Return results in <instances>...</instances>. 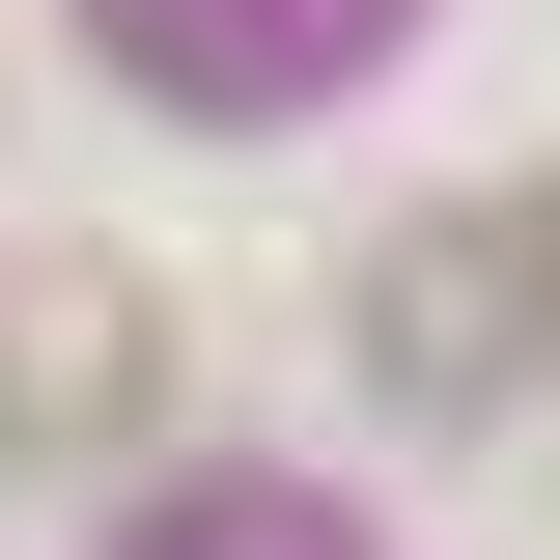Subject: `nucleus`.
<instances>
[{
	"label": "nucleus",
	"mask_w": 560,
	"mask_h": 560,
	"mask_svg": "<svg viewBox=\"0 0 560 560\" xmlns=\"http://www.w3.org/2000/svg\"><path fill=\"white\" fill-rule=\"evenodd\" d=\"M504 337H533V308H504V224H448V253H393V364H420V393H477Z\"/></svg>",
	"instance_id": "obj_2"
},
{
	"label": "nucleus",
	"mask_w": 560,
	"mask_h": 560,
	"mask_svg": "<svg viewBox=\"0 0 560 560\" xmlns=\"http://www.w3.org/2000/svg\"><path fill=\"white\" fill-rule=\"evenodd\" d=\"M504 308H533V337H560V197H533V224H504Z\"/></svg>",
	"instance_id": "obj_3"
},
{
	"label": "nucleus",
	"mask_w": 560,
	"mask_h": 560,
	"mask_svg": "<svg viewBox=\"0 0 560 560\" xmlns=\"http://www.w3.org/2000/svg\"><path fill=\"white\" fill-rule=\"evenodd\" d=\"M140 364H168V308H140L113 253H28V280H0V448H113Z\"/></svg>",
	"instance_id": "obj_1"
}]
</instances>
